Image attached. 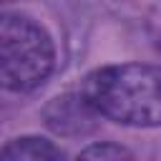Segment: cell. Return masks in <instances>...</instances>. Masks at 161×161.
Listing matches in <instances>:
<instances>
[{
	"label": "cell",
	"mask_w": 161,
	"mask_h": 161,
	"mask_svg": "<svg viewBox=\"0 0 161 161\" xmlns=\"http://www.w3.org/2000/svg\"><path fill=\"white\" fill-rule=\"evenodd\" d=\"M83 156H101V158L113 156V158H118V156H128V153L123 148H118V146H91V148L83 151Z\"/></svg>",
	"instance_id": "cell-4"
},
{
	"label": "cell",
	"mask_w": 161,
	"mask_h": 161,
	"mask_svg": "<svg viewBox=\"0 0 161 161\" xmlns=\"http://www.w3.org/2000/svg\"><path fill=\"white\" fill-rule=\"evenodd\" d=\"M60 148H55L50 141L45 138H35V136H28V138H15L10 141L3 151H0V158H30V161H48V158H60Z\"/></svg>",
	"instance_id": "cell-3"
},
{
	"label": "cell",
	"mask_w": 161,
	"mask_h": 161,
	"mask_svg": "<svg viewBox=\"0 0 161 161\" xmlns=\"http://www.w3.org/2000/svg\"><path fill=\"white\" fill-rule=\"evenodd\" d=\"M53 43L48 33L25 15L0 13V86L33 91L53 70Z\"/></svg>",
	"instance_id": "cell-2"
},
{
	"label": "cell",
	"mask_w": 161,
	"mask_h": 161,
	"mask_svg": "<svg viewBox=\"0 0 161 161\" xmlns=\"http://www.w3.org/2000/svg\"><path fill=\"white\" fill-rule=\"evenodd\" d=\"M0 3H13V0H0Z\"/></svg>",
	"instance_id": "cell-5"
},
{
	"label": "cell",
	"mask_w": 161,
	"mask_h": 161,
	"mask_svg": "<svg viewBox=\"0 0 161 161\" xmlns=\"http://www.w3.org/2000/svg\"><path fill=\"white\" fill-rule=\"evenodd\" d=\"M91 111L126 126L161 123V73L141 63H121L93 70L83 83Z\"/></svg>",
	"instance_id": "cell-1"
}]
</instances>
